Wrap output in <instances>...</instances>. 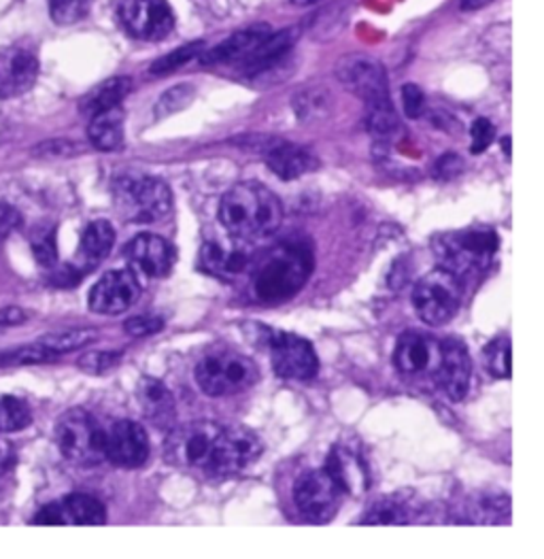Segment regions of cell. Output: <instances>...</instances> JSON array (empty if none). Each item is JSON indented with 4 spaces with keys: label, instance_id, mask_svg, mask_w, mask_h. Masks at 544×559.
Masks as SVG:
<instances>
[{
    "label": "cell",
    "instance_id": "obj_45",
    "mask_svg": "<svg viewBox=\"0 0 544 559\" xmlns=\"http://www.w3.org/2000/svg\"><path fill=\"white\" fill-rule=\"evenodd\" d=\"M126 332L134 338H145V336H152L157 334L162 328H164V321L154 316H139V318H130L126 321Z\"/></svg>",
    "mask_w": 544,
    "mask_h": 559
},
{
    "label": "cell",
    "instance_id": "obj_47",
    "mask_svg": "<svg viewBox=\"0 0 544 559\" xmlns=\"http://www.w3.org/2000/svg\"><path fill=\"white\" fill-rule=\"evenodd\" d=\"M22 224V215L15 206L0 202V240L7 239L11 233H15Z\"/></svg>",
    "mask_w": 544,
    "mask_h": 559
},
{
    "label": "cell",
    "instance_id": "obj_35",
    "mask_svg": "<svg viewBox=\"0 0 544 559\" xmlns=\"http://www.w3.org/2000/svg\"><path fill=\"white\" fill-rule=\"evenodd\" d=\"M466 513H472L468 521L474 523H500L508 520L510 500L506 496H481L470 504Z\"/></svg>",
    "mask_w": 544,
    "mask_h": 559
},
{
    "label": "cell",
    "instance_id": "obj_16",
    "mask_svg": "<svg viewBox=\"0 0 544 559\" xmlns=\"http://www.w3.org/2000/svg\"><path fill=\"white\" fill-rule=\"evenodd\" d=\"M472 377V360L468 347L458 338L440 341V360L436 366L434 379L440 392L453 402L466 399Z\"/></svg>",
    "mask_w": 544,
    "mask_h": 559
},
{
    "label": "cell",
    "instance_id": "obj_25",
    "mask_svg": "<svg viewBox=\"0 0 544 559\" xmlns=\"http://www.w3.org/2000/svg\"><path fill=\"white\" fill-rule=\"evenodd\" d=\"M269 35H271V31L264 24L249 26L245 31L234 33L233 37L215 45L213 49H204L200 60H202V64H233V62L243 60L256 45H260Z\"/></svg>",
    "mask_w": 544,
    "mask_h": 559
},
{
    "label": "cell",
    "instance_id": "obj_49",
    "mask_svg": "<svg viewBox=\"0 0 544 559\" xmlns=\"http://www.w3.org/2000/svg\"><path fill=\"white\" fill-rule=\"evenodd\" d=\"M78 147L69 141H49V143H43L40 147L35 150L37 156H67V154H73Z\"/></svg>",
    "mask_w": 544,
    "mask_h": 559
},
{
    "label": "cell",
    "instance_id": "obj_12",
    "mask_svg": "<svg viewBox=\"0 0 544 559\" xmlns=\"http://www.w3.org/2000/svg\"><path fill=\"white\" fill-rule=\"evenodd\" d=\"M269 345H271L272 370L281 379L309 381L317 374L319 370L317 354L311 343L305 341L303 336H296L289 332H271Z\"/></svg>",
    "mask_w": 544,
    "mask_h": 559
},
{
    "label": "cell",
    "instance_id": "obj_11",
    "mask_svg": "<svg viewBox=\"0 0 544 559\" xmlns=\"http://www.w3.org/2000/svg\"><path fill=\"white\" fill-rule=\"evenodd\" d=\"M119 22L134 39L162 40L175 28V13L166 0H119Z\"/></svg>",
    "mask_w": 544,
    "mask_h": 559
},
{
    "label": "cell",
    "instance_id": "obj_1",
    "mask_svg": "<svg viewBox=\"0 0 544 559\" xmlns=\"http://www.w3.org/2000/svg\"><path fill=\"white\" fill-rule=\"evenodd\" d=\"M217 217L233 239H267L279 230L283 222V206L279 197L264 183L243 181L224 194Z\"/></svg>",
    "mask_w": 544,
    "mask_h": 559
},
{
    "label": "cell",
    "instance_id": "obj_53",
    "mask_svg": "<svg viewBox=\"0 0 544 559\" xmlns=\"http://www.w3.org/2000/svg\"><path fill=\"white\" fill-rule=\"evenodd\" d=\"M294 4H298V7H309V4H317V2H321V0H292Z\"/></svg>",
    "mask_w": 544,
    "mask_h": 559
},
{
    "label": "cell",
    "instance_id": "obj_52",
    "mask_svg": "<svg viewBox=\"0 0 544 559\" xmlns=\"http://www.w3.org/2000/svg\"><path fill=\"white\" fill-rule=\"evenodd\" d=\"M489 2H492V0H462L460 7H462V11H478V9L487 7Z\"/></svg>",
    "mask_w": 544,
    "mask_h": 559
},
{
    "label": "cell",
    "instance_id": "obj_28",
    "mask_svg": "<svg viewBox=\"0 0 544 559\" xmlns=\"http://www.w3.org/2000/svg\"><path fill=\"white\" fill-rule=\"evenodd\" d=\"M90 143L100 152H116L123 145V111L116 107L90 118Z\"/></svg>",
    "mask_w": 544,
    "mask_h": 559
},
{
    "label": "cell",
    "instance_id": "obj_30",
    "mask_svg": "<svg viewBox=\"0 0 544 559\" xmlns=\"http://www.w3.org/2000/svg\"><path fill=\"white\" fill-rule=\"evenodd\" d=\"M292 107L303 123L326 120L332 111V96L321 87H305L294 96Z\"/></svg>",
    "mask_w": 544,
    "mask_h": 559
},
{
    "label": "cell",
    "instance_id": "obj_23",
    "mask_svg": "<svg viewBox=\"0 0 544 559\" xmlns=\"http://www.w3.org/2000/svg\"><path fill=\"white\" fill-rule=\"evenodd\" d=\"M114 242H116V230L109 222H105V219L92 222L81 235L78 260L73 266L81 275L94 271L111 253Z\"/></svg>",
    "mask_w": 544,
    "mask_h": 559
},
{
    "label": "cell",
    "instance_id": "obj_41",
    "mask_svg": "<svg viewBox=\"0 0 544 559\" xmlns=\"http://www.w3.org/2000/svg\"><path fill=\"white\" fill-rule=\"evenodd\" d=\"M119 361H121L119 352H92L79 358V368L85 370L87 374H103L116 368Z\"/></svg>",
    "mask_w": 544,
    "mask_h": 559
},
{
    "label": "cell",
    "instance_id": "obj_38",
    "mask_svg": "<svg viewBox=\"0 0 544 559\" xmlns=\"http://www.w3.org/2000/svg\"><path fill=\"white\" fill-rule=\"evenodd\" d=\"M409 521L411 518H409V511L404 504H400L395 500H381L366 513V518H362L359 523H364V525H402Z\"/></svg>",
    "mask_w": 544,
    "mask_h": 559
},
{
    "label": "cell",
    "instance_id": "obj_37",
    "mask_svg": "<svg viewBox=\"0 0 544 559\" xmlns=\"http://www.w3.org/2000/svg\"><path fill=\"white\" fill-rule=\"evenodd\" d=\"M204 49H206V45L202 40H194L190 45H184V47L175 49L173 53H168V56H164V58H159L157 62H154L152 64V75H157V78L170 75L177 69H181L184 64H188L190 60H194L196 56L202 53Z\"/></svg>",
    "mask_w": 544,
    "mask_h": 559
},
{
    "label": "cell",
    "instance_id": "obj_8",
    "mask_svg": "<svg viewBox=\"0 0 544 559\" xmlns=\"http://www.w3.org/2000/svg\"><path fill=\"white\" fill-rule=\"evenodd\" d=\"M220 432H222V426L211 421H196V424L175 428L173 435L166 440V449H164L166 462L181 468L206 473Z\"/></svg>",
    "mask_w": 544,
    "mask_h": 559
},
{
    "label": "cell",
    "instance_id": "obj_18",
    "mask_svg": "<svg viewBox=\"0 0 544 559\" xmlns=\"http://www.w3.org/2000/svg\"><path fill=\"white\" fill-rule=\"evenodd\" d=\"M440 360V341L424 332H406L395 345L393 361L406 377H428Z\"/></svg>",
    "mask_w": 544,
    "mask_h": 559
},
{
    "label": "cell",
    "instance_id": "obj_20",
    "mask_svg": "<svg viewBox=\"0 0 544 559\" xmlns=\"http://www.w3.org/2000/svg\"><path fill=\"white\" fill-rule=\"evenodd\" d=\"M264 152V162L272 173L283 181H294L319 166L309 150L287 143V141H269Z\"/></svg>",
    "mask_w": 544,
    "mask_h": 559
},
{
    "label": "cell",
    "instance_id": "obj_21",
    "mask_svg": "<svg viewBox=\"0 0 544 559\" xmlns=\"http://www.w3.org/2000/svg\"><path fill=\"white\" fill-rule=\"evenodd\" d=\"M298 39L296 31L285 28L281 33H271L260 45H256L243 60H238V71L247 78H258L260 73H267L274 69L287 51H292L294 43Z\"/></svg>",
    "mask_w": 544,
    "mask_h": 559
},
{
    "label": "cell",
    "instance_id": "obj_29",
    "mask_svg": "<svg viewBox=\"0 0 544 559\" xmlns=\"http://www.w3.org/2000/svg\"><path fill=\"white\" fill-rule=\"evenodd\" d=\"M60 507H62L67 523L103 525L107 521L105 504L87 493H71L60 502Z\"/></svg>",
    "mask_w": 544,
    "mask_h": 559
},
{
    "label": "cell",
    "instance_id": "obj_48",
    "mask_svg": "<svg viewBox=\"0 0 544 559\" xmlns=\"http://www.w3.org/2000/svg\"><path fill=\"white\" fill-rule=\"evenodd\" d=\"M33 523H39V525H64V513H62V507L60 502L56 504H47L39 511V515L33 520Z\"/></svg>",
    "mask_w": 544,
    "mask_h": 559
},
{
    "label": "cell",
    "instance_id": "obj_14",
    "mask_svg": "<svg viewBox=\"0 0 544 559\" xmlns=\"http://www.w3.org/2000/svg\"><path fill=\"white\" fill-rule=\"evenodd\" d=\"M105 460L117 468H141L150 460V437L143 426L130 419H121L107 432Z\"/></svg>",
    "mask_w": 544,
    "mask_h": 559
},
{
    "label": "cell",
    "instance_id": "obj_24",
    "mask_svg": "<svg viewBox=\"0 0 544 559\" xmlns=\"http://www.w3.org/2000/svg\"><path fill=\"white\" fill-rule=\"evenodd\" d=\"M137 400L143 415L157 428H175V399L170 390L154 377H143L137 385Z\"/></svg>",
    "mask_w": 544,
    "mask_h": 559
},
{
    "label": "cell",
    "instance_id": "obj_5",
    "mask_svg": "<svg viewBox=\"0 0 544 559\" xmlns=\"http://www.w3.org/2000/svg\"><path fill=\"white\" fill-rule=\"evenodd\" d=\"M117 209L132 224H152L173 209L170 188L152 175H119L114 183Z\"/></svg>",
    "mask_w": 544,
    "mask_h": 559
},
{
    "label": "cell",
    "instance_id": "obj_42",
    "mask_svg": "<svg viewBox=\"0 0 544 559\" xmlns=\"http://www.w3.org/2000/svg\"><path fill=\"white\" fill-rule=\"evenodd\" d=\"M470 139H472L470 141V152L478 156V154L487 152L492 147V143L496 141V126L487 118H478V120H474L472 128H470Z\"/></svg>",
    "mask_w": 544,
    "mask_h": 559
},
{
    "label": "cell",
    "instance_id": "obj_26",
    "mask_svg": "<svg viewBox=\"0 0 544 559\" xmlns=\"http://www.w3.org/2000/svg\"><path fill=\"white\" fill-rule=\"evenodd\" d=\"M326 471L336 480L343 493H359L368 487V471L362 457L345 447H334L328 455Z\"/></svg>",
    "mask_w": 544,
    "mask_h": 559
},
{
    "label": "cell",
    "instance_id": "obj_9",
    "mask_svg": "<svg viewBox=\"0 0 544 559\" xmlns=\"http://www.w3.org/2000/svg\"><path fill=\"white\" fill-rule=\"evenodd\" d=\"M260 455H262V440L258 439L251 430L240 426L222 428L204 475L233 477L247 471Z\"/></svg>",
    "mask_w": 544,
    "mask_h": 559
},
{
    "label": "cell",
    "instance_id": "obj_15",
    "mask_svg": "<svg viewBox=\"0 0 544 559\" xmlns=\"http://www.w3.org/2000/svg\"><path fill=\"white\" fill-rule=\"evenodd\" d=\"M336 75L343 81V85L355 96H359L366 105L389 100L388 75L377 60L351 56L339 64Z\"/></svg>",
    "mask_w": 544,
    "mask_h": 559
},
{
    "label": "cell",
    "instance_id": "obj_46",
    "mask_svg": "<svg viewBox=\"0 0 544 559\" xmlns=\"http://www.w3.org/2000/svg\"><path fill=\"white\" fill-rule=\"evenodd\" d=\"M464 170V160L458 154H445L442 158L434 164V177L440 181H449L453 177H458Z\"/></svg>",
    "mask_w": 544,
    "mask_h": 559
},
{
    "label": "cell",
    "instance_id": "obj_39",
    "mask_svg": "<svg viewBox=\"0 0 544 559\" xmlns=\"http://www.w3.org/2000/svg\"><path fill=\"white\" fill-rule=\"evenodd\" d=\"M485 366L496 379H508L510 377V343L508 338H494L485 352Z\"/></svg>",
    "mask_w": 544,
    "mask_h": 559
},
{
    "label": "cell",
    "instance_id": "obj_32",
    "mask_svg": "<svg viewBox=\"0 0 544 559\" xmlns=\"http://www.w3.org/2000/svg\"><path fill=\"white\" fill-rule=\"evenodd\" d=\"M33 413L31 406L15 396H0V435L20 432L31 426Z\"/></svg>",
    "mask_w": 544,
    "mask_h": 559
},
{
    "label": "cell",
    "instance_id": "obj_3",
    "mask_svg": "<svg viewBox=\"0 0 544 559\" xmlns=\"http://www.w3.org/2000/svg\"><path fill=\"white\" fill-rule=\"evenodd\" d=\"M500 247V237L487 228H468L438 235L431 249L440 269L458 280H466L492 266Z\"/></svg>",
    "mask_w": 544,
    "mask_h": 559
},
{
    "label": "cell",
    "instance_id": "obj_22",
    "mask_svg": "<svg viewBox=\"0 0 544 559\" xmlns=\"http://www.w3.org/2000/svg\"><path fill=\"white\" fill-rule=\"evenodd\" d=\"M251 255L245 249L226 247L217 240H206L200 249V269L213 277L230 281L249 269Z\"/></svg>",
    "mask_w": 544,
    "mask_h": 559
},
{
    "label": "cell",
    "instance_id": "obj_13",
    "mask_svg": "<svg viewBox=\"0 0 544 559\" xmlns=\"http://www.w3.org/2000/svg\"><path fill=\"white\" fill-rule=\"evenodd\" d=\"M141 296V283L132 271H109L90 292V309L98 316H119Z\"/></svg>",
    "mask_w": 544,
    "mask_h": 559
},
{
    "label": "cell",
    "instance_id": "obj_36",
    "mask_svg": "<svg viewBox=\"0 0 544 559\" xmlns=\"http://www.w3.org/2000/svg\"><path fill=\"white\" fill-rule=\"evenodd\" d=\"M58 358L56 354H51L40 341L33 345H24V347H15L9 352H0V366H31V364H45V361H54Z\"/></svg>",
    "mask_w": 544,
    "mask_h": 559
},
{
    "label": "cell",
    "instance_id": "obj_51",
    "mask_svg": "<svg viewBox=\"0 0 544 559\" xmlns=\"http://www.w3.org/2000/svg\"><path fill=\"white\" fill-rule=\"evenodd\" d=\"M13 464H15V449L9 442L0 440V477L7 475L13 468Z\"/></svg>",
    "mask_w": 544,
    "mask_h": 559
},
{
    "label": "cell",
    "instance_id": "obj_6",
    "mask_svg": "<svg viewBox=\"0 0 544 559\" xmlns=\"http://www.w3.org/2000/svg\"><path fill=\"white\" fill-rule=\"evenodd\" d=\"M56 444L75 466H98L105 460L107 430L83 408L67 411L56 424Z\"/></svg>",
    "mask_w": 544,
    "mask_h": 559
},
{
    "label": "cell",
    "instance_id": "obj_10",
    "mask_svg": "<svg viewBox=\"0 0 544 559\" xmlns=\"http://www.w3.org/2000/svg\"><path fill=\"white\" fill-rule=\"evenodd\" d=\"M341 500L343 489L326 468L303 475L294 485V502L298 511L312 523L332 520L341 507Z\"/></svg>",
    "mask_w": 544,
    "mask_h": 559
},
{
    "label": "cell",
    "instance_id": "obj_54",
    "mask_svg": "<svg viewBox=\"0 0 544 559\" xmlns=\"http://www.w3.org/2000/svg\"><path fill=\"white\" fill-rule=\"evenodd\" d=\"M502 145H505L506 158H510V139L508 136L502 141Z\"/></svg>",
    "mask_w": 544,
    "mask_h": 559
},
{
    "label": "cell",
    "instance_id": "obj_17",
    "mask_svg": "<svg viewBox=\"0 0 544 559\" xmlns=\"http://www.w3.org/2000/svg\"><path fill=\"white\" fill-rule=\"evenodd\" d=\"M39 78V60L28 47H0V98L28 92Z\"/></svg>",
    "mask_w": 544,
    "mask_h": 559
},
{
    "label": "cell",
    "instance_id": "obj_31",
    "mask_svg": "<svg viewBox=\"0 0 544 559\" xmlns=\"http://www.w3.org/2000/svg\"><path fill=\"white\" fill-rule=\"evenodd\" d=\"M98 338L96 330H87V328H78V330H62V332H54L39 338L40 343L56 356L69 354V352H78L87 347L90 343H94Z\"/></svg>",
    "mask_w": 544,
    "mask_h": 559
},
{
    "label": "cell",
    "instance_id": "obj_2",
    "mask_svg": "<svg viewBox=\"0 0 544 559\" xmlns=\"http://www.w3.org/2000/svg\"><path fill=\"white\" fill-rule=\"evenodd\" d=\"M312 255L307 242H281L258 264L253 292L258 300L276 305L296 296L311 277Z\"/></svg>",
    "mask_w": 544,
    "mask_h": 559
},
{
    "label": "cell",
    "instance_id": "obj_50",
    "mask_svg": "<svg viewBox=\"0 0 544 559\" xmlns=\"http://www.w3.org/2000/svg\"><path fill=\"white\" fill-rule=\"evenodd\" d=\"M28 320V313L20 307H4L0 311V330L2 328H13V325H20L24 321Z\"/></svg>",
    "mask_w": 544,
    "mask_h": 559
},
{
    "label": "cell",
    "instance_id": "obj_43",
    "mask_svg": "<svg viewBox=\"0 0 544 559\" xmlns=\"http://www.w3.org/2000/svg\"><path fill=\"white\" fill-rule=\"evenodd\" d=\"M33 251L37 262L43 266H54L58 260L56 249V230H40L33 237Z\"/></svg>",
    "mask_w": 544,
    "mask_h": 559
},
{
    "label": "cell",
    "instance_id": "obj_19",
    "mask_svg": "<svg viewBox=\"0 0 544 559\" xmlns=\"http://www.w3.org/2000/svg\"><path fill=\"white\" fill-rule=\"evenodd\" d=\"M126 258L134 271L152 280L166 277L175 264V253L170 245L157 235L134 237L126 247Z\"/></svg>",
    "mask_w": 544,
    "mask_h": 559
},
{
    "label": "cell",
    "instance_id": "obj_33",
    "mask_svg": "<svg viewBox=\"0 0 544 559\" xmlns=\"http://www.w3.org/2000/svg\"><path fill=\"white\" fill-rule=\"evenodd\" d=\"M364 123H366V130L372 136H379V139L393 134L400 128V121H398V116H395V109H393L391 100L366 105Z\"/></svg>",
    "mask_w": 544,
    "mask_h": 559
},
{
    "label": "cell",
    "instance_id": "obj_40",
    "mask_svg": "<svg viewBox=\"0 0 544 559\" xmlns=\"http://www.w3.org/2000/svg\"><path fill=\"white\" fill-rule=\"evenodd\" d=\"M90 0H49V15L56 24L69 26L85 17Z\"/></svg>",
    "mask_w": 544,
    "mask_h": 559
},
{
    "label": "cell",
    "instance_id": "obj_44",
    "mask_svg": "<svg viewBox=\"0 0 544 559\" xmlns=\"http://www.w3.org/2000/svg\"><path fill=\"white\" fill-rule=\"evenodd\" d=\"M402 103H404V111L411 120H419L426 114V94L415 83H406L402 87Z\"/></svg>",
    "mask_w": 544,
    "mask_h": 559
},
{
    "label": "cell",
    "instance_id": "obj_4",
    "mask_svg": "<svg viewBox=\"0 0 544 559\" xmlns=\"http://www.w3.org/2000/svg\"><path fill=\"white\" fill-rule=\"evenodd\" d=\"M258 379H260L258 364L234 349L211 352L196 366L198 388L213 399L240 394L251 385H256Z\"/></svg>",
    "mask_w": 544,
    "mask_h": 559
},
{
    "label": "cell",
    "instance_id": "obj_27",
    "mask_svg": "<svg viewBox=\"0 0 544 559\" xmlns=\"http://www.w3.org/2000/svg\"><path fill=\"white\" fill-rule=\"evenodd\" d=\"M130 90H132V81L128 78H111V80L103 81L100 85H96L94 90H90L83 96L79 109L83 116L94 118L103 111L119 107V103L130 94Z\"/></svg>",
    "mask_w": 544,
    "mask_h": 559
},
{
    "label": "cell",
    "instance_id": "obj_7",
    "mask_svg": "<svg viewBox=\"0 0 544 559\" xmlns=\"http://www.w3.org/2000/svg\"><path fill=\"white\" fill-rule=\"evenodd\" d=\"M413 305L424 323L445 325L462 307V281L438 266L415 285Z\"/></svg>",
    "mask_w": 544,
    "mask_h": 559
},
{
    "label": "cell",
    "instance_id": "obj_34",
    "mask_svg": "<svg viewBox=\"0 0 544 559\" xmlns=\"http://www.w3.org/2000/svg\"><path fill=\"white\" fill-rule=\"evenodd\" d=\"M196 87L192 83H179L170 90H166L159 98H157L156 107H154V116L157 120H164L173 114L184 111L186 107L192 105L194 100Z\"/></svg>",
    "mask_w": 544,
    "mask_h": 559
}]
</instances>
